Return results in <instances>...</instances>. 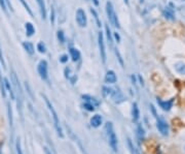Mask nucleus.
<instances>
[{"label":"nucleus","instance_id":"5","mask_svg":"<svg viewBox=\"0 0 185 154\" xmlns=\"http://www.w3.org/2000/svg\"><path fill=\"white\" fill-rule=\"evenodd\" d=\"M156 126L158 131L161 132L163 136H168L169 134V125L167 123V121H165L163 118H158L156 122Z\"/></svg>","mask_w":185,"mask_h":154},{"label":"nucleus","instance_id":"1","mask_svg":"<svg viewBox=\"0 0 185 154\" xmlns=\"http://www.w3.org/2000/svg\"><path fill=\"white\" fill-rule=\"evenodd\" d=\"M43 98H44V101H45L46 106H47V108H48V111H50V115H52V120H54V128H56V130H57L58 136H61V138H63V131H62L61 125H60V120H59V117H58L57 112H56V110L54 109L52 105L50 104V101L47 99V97L43 96Z\"/></svg>","mask_w":185,"mask_h":154},{"label":"nucleus","instance_id":"2","mask_svg":"<svg viewBox=\"0 0 185 154\" xmlns=\"http://www.w3.org/2000/svg\"><path fill=\"white\" fill-rule=\"evenodd\" d=\"M106 131H107V136H108V141H109V145L112 148L114 152L117 151V136H116L115 132H114V128L113 125L111 122H107L106 123Z\"/></svg>","mask_w":185,"mask_h":154},{"label":"nucleus","instance_id":"25","mask_svg":"<svg viewBox=\"0 0 185 154\" xmlns=\"http://www.w3.org/2000/svg\"><path fill=\"white\" fill-rule=\"evenodd\" d=\"M58 38H59V40L62 42V44L65 42V37H64L63 31H58Z\"/></svg>","mask_w":185,"mask_h":154},{"label":"nucleus","instance_id":"24","mask_svg":"<svg viewBox=\"0 0 185 154\" xmlns=\"http://www.w3.org/2000/svg\"><path fill=\"white\" fill-rule=\"evenodd\" d=\"M20 1H21V2H22V4L24 5V7H25V8L27 9V11H28V13H30L31 16H32V15H33V13H32V11H31V9H30V7H29L28 3H27L26 1H25V0H20Z\"/></svg>","mask_w":185,"mask_h":154},{"label":"nucleus","instance_id":"32","mask_svg":"<svg viewBox=\"0 0 185 154\" xmlns=\"http://www.w3.org/2000/svg\"><path fill=\"white\" fill-rule=\"evenodd\" d=\"M45 153H46V154H52V153L50 152V150L47 149V148H45Z\"/></svg>","mask_w":185,"mask_h":154},{"label":"nucleus","instance_id":"9","mask_svg":"<svg viewBox=\"0 0 185 154\" xmlns=\"http://www.w3.org/2000/svg\"><path fill=\"white\" fill-rule=\"evenodd\" d=\"M111 97H112V99H113V101H115V102H117V104H119V102H121V101H124V95L121 94V92L118 90H112L111 91Z\"/></svg>","mask_w":185,"mask_h":154},{"label":"nucleus","instance_id":"17","mask_svg":"<svg viewBox=\"0 0 185 154\" xmlns=\"http://www.w3.org/2000/svg\"><path fill=\"white\" fill-rule=\"evenodd\" d=\"M175 69L177 71V73H179L180 75L185 76V63L183 62H178L175 64Z\"/></svg>","mask_w":185,"mask_h":154},{"label":"nucleus","instance_id":"23","mask_svg":"<svg viewBox=\"0 0 185 154\" xmlns=\"http://www.w3.org/2000/svg\"><path fill=\"white\" fill-rule=\"evenodd\" d=\"M105 29H106L107 37H108L109 42H110V44H112V36H111V31H110V28H109V27L106 25V27H105Z\"/></svg>","mask_w":185,"mask_h":154},{"label":"nucleus","instance_id":"18","mask_svg":"<svg viewBox=\"0 0 185 154\" xmlns=\"http://www.w3.org/2000/svg\"><path fill=\"white\" fill-rule=\"evenodd\" d=\"M38 5H39V9H40V13H41L42 18H45L46 17V9H45V4H44V1L43 0H36Z\"/></svg>","mask_w":185,"mask_h":154},{"label":"nucleus","instance_id":"6","mask_svg":"<svg viewBox=\"0 0 185 154\" xmlns=\"http://www.w3.org/2000/svg\"><path fill=\"white\" fill-rule=\"evenodd\" d=\"M98 40H99V48H100V54L102 58L103 63L106 62V50H105V44H104V37H103V33L99 32L98 34Z\"/></svg>","mask_w":185,"mask_h":154},{"label":"nucleus","instance_id":"26","mask_svg":"<svg viewBox=\"0 0 185 154\" xmlns=\"http://www.w3.org/2000/svg\"><path fill=\"white\" fill-rule=\"evenodd\" d=\"M84 107L87 110H89V111H94L95 110V106H93L91 104H89V102H85L84 104Z\"/></svg>","mask_w":185,"mask_h":154},{"label":"nucleus","instance_id":"16","mask_svg":"<svg viewBox=\"0 0 185 154\" xmlns=\"http://www.w3.org/2000/svg\"><path fill=\"white\" fill-rule=\"evenodd\" d=\"M23 47H24V49L26 50V52L28 54H30V55H33V54H34V46H33L31 42H23Z\"/></svg>","mask_w":185,"mask_h":154},{"label":"nucleus","instance_id":"30","mask_svg":"<svg viewBox=\"0 0 185 154\" xmlns=\"http://www.w3.org/2000/svg\"><path fill=\"white\" fill-rule=\"evenodd\" d=\"M60 60H61V62H63V63H64V62H66L68 60V57L66 55H63L61 58H60Z\"/></svg>","mask_w":185,"mask_h":154},{"label":"nucleus","instance_id":"7","mask_svg":"<svg viewBox=\"0 0 185 154\" xmlns=\"http://www.w3.org/2000/svg\"><path fill=\"white\" fill-rule=\"evenodd\" d=\"M38 73L42 80H47V62L41 60L38 64Z\"/></svg>","mask_w":185,"mask_h":154},{"label":"nucleus","instance_id":"22","mask_svg":"<svg viewBox=\"0 0 185 154\" xmlns=\"http://www.w3.org/2000/svg\"><path fill=\"white\" fill-rule=\"evenodd\" d=\"M37 50L39 51L40 53H45L46 48H45V46H44L43 42H39V44L37 45Z\"/></svg>","mask_w":185,"mask_h":154},{"label":"nucleus","instance_id":"13","mask_svg":"<svg viewBox=\"0 0 185 154\" xmlns=\"http://www.w3.org/2000/svg\"><path fill=\"white\" fill-rule=\"evenodd\" d=\"M3 82H4V87H5V91H7V92L10 94L11 98H15V92H13V87H11L10 83H9V81L7 79H4L3 80Z\"/></svg>","mask_w":185,"mask_h":154},{"label":"nucleus","instance_id":"8","mask_svg":"<svg viewBox=\"0 0 185 154\" xmlns=\"http://www.w3.org/2000/svg\"><path fill=\"white\" fill-rule=\"evenodd\" d=\"M76 22L80 27L87 26V16H85V13L81 8H79L76 11Z\"/></svg>","mask_w":185,"mask_h":154},{"label":"nucleus","instance_id":"28","mask_svg":"<svg viewBox=\"0 0 185 154\" xmlns=\"http://www.w3.org/2000/svg\"><path fill=\"white\" fill-rule=\"evenodd\" d=\"M138 131H139V136H140V139H143V136H144V130H143V128L141 127V125L138 126Z\"/></svg>","mask_w":185,"mask_h":154},{"label":"nucleus","instance_id":"3","mask_svg":"<svg viewBox=\"0 0 185 154\" xmlns=\"http://www.w3.org/2000/svg\"><path fill=\"white\" fill-rule=\"evenodd\" d=\"M11 80H13V86H15V93L17 95V109H20V112L22 113V102H23V96H22V89H21L20 86V82L17 80V75H15V71L11 73Z\"/></svg>","mask_w":185,"mask_h":154},{"label":"nucleus","instance_id":"29","mask_svg":"<svg viewBox=\"0 0 185 154\" xmlns=\"http://www.w3.org/2000/svg\"><path fill=\"white\" fill-rule=\"evenodd\" d=\"M103 90H104V95H109V94H111L112 89H109V88H107V87H104Z\"/></svg>","mask_w":185,"mask_h":154},{"label":"nucleus","instance_id":"14","mask_svg":"<svg viewBox=\"0 0 185 154\" xmlns=\"http://www.w3.org/2000/svg\"><path fill=\"white\" fill-rule=\"evenodd\" d=\"M132 114H133V120L135 122H137L139 120V117H140V112H139V108H138V105L134 104L133 105V110H132Z\"/></svg>","mask_w":185,"mask_h":154},{"label":"nucleus","instance_id":"27","mask_svg":"<svg viewBox=\"0 0 185 154\" xmlns=\"http://www.w3.org/2000/svg\"><path fill=\"white\" fill-rule=\"evenodd\" d=\"M17 154H23V150H22V148H21L20 141L17 142Z\"/></svg>","mask_w":185,"mask_h":154},{"label":"nucleus","instance_id":"4","mask_svg":"<svg viewBox=\"0 0 185 154\" xmlns=\"http://www.w3.org/2000/svg\"><path fill=\"white\" fill-rule=\"evenodd\" d=\"M106 13L107 16H108V19L110 21V23L113 25L114 27H119V22H118V19H117V16L115 13V11H114V7L112 5L111 2H107L106 3Z\"/></svg>","mask_w":185,"mask_h":154},{"label":"nucleus","instance_id":"15","mask_svg":"<svg viewBox=\"0 0 185 154\" xmlns=\"http://www.w3.org/2000/svg\"><path fill=\"white\" fill-rule=\"evenodd\" d=\"M70 55H71V58L73 61H78L79 58H80V53H79V51L74 48L70 49Z\"/></svg>","mask_w":185,"mask_h":154},{"label":"nucleus","instance_id":"31","mask_svg":"<svg viewBox=\"0 0 185 154\" xmlns=\"http://www.w3.org/2000/svg\"><path fill=\"white\" fill-rule=\"evenodd\" d=\"M91 1H93V2H94L96 5H98V4H99V1H98V0H91Z\"/></svg>","mask_w":185,"mask_h":154},{"label":"nucleus","instance_id":"33","mask_svg":"<svg viewBox=\"0 0 185 154\" xmlns=\"http://www.w3.org/2000/svg\"><path fill=\"white\" fill-rule=\"evenodd\" d=\"M134 154H139V152H138V151H137V150H136V149H135V153H134Z\"/></svg>","mask_w":185,"mask_h":154},{"label":"nucleus","instance_id":"20","mask_svg":"<svg viewBox=\"0 0 185 154\" xmlns=\"http://www.w3.org/2000/svg\"><path fill=\"white\" fill-rule=\"evenodd\" d=\"M0 5H1L2 9H3V11H4L6 13H7V6L9 7V9H13V8H11L10 2H9L8 0H0Z\"/></svg>","mask_w":185,"mask_h":154},{"label":"nucleus","instance_id":"12","mask_svg":"<svg viewBox=\"0 0 185 154\" xmlns=\"http://www.w3.org/2000/svg\"><path fill=\"white\" fill-rule=\"evenodd\" d=\"M102 117L100 115H95L93 116V118L91 119V126H94V127H99V126L102 124Z\"/></svg>","mask_w":185,"mask_h":154},{"label":"nucleus","instance_id":"19","mask_svg":"<svg viewBox=\"0 0 185 154\" xmlns=\"http://www.w3.org/2000/svg\"><path fill=\"white\" fill-rule=\"evenodd\" d=\"M25 27H26V32H27V35L28 36H32L35 33V29L31 23H26V26Z\"/></svg>","mask_w":185,"mask_h":154},{"label":"nucleus","instance_id":"11","mask_svg":"<svg viewBox=\"0 0 185 154\" xmlns=\"http://www.w3.org/2000/svg\"><path fill=\"white\" fill-rule=\"evenodd\" d=\"M157 102H158V105L161 106V108L163 109V111H170L173 106L172 99H171V100H168V101H163V100H161V99H157Z\"/></svg>","mask_w":185,"mask_h":154},{"label":"nucleus","instance_id":"10","mask_svg":"<svg viewBox=\"0 0 185 154\" xmlns=\"http://www.w3.org/2000/svg\"><path fill=\"white\" fill-rule=\"evenodd\" d=\"M116 80H117V78H116V75H115V73H114L113 71H107L106 76H105V81H106L107 83L113 84V83H115V82H116Z\"/></svg>","mask_w":185,"mask_h":154},{"label":"nucleus","instance_id":"21","mask_svg":"<svg viewBox=\"0 0 185 154\" xmlns=\"http://www.w3.org/2000/svg\"><path fill=\"white\" fill-rule=\"evenodd\" d=\"M83 99H85V101H87V102L91 104L93 106H95V107L99 105V101L97 100L96 98H94V97H91V96H87V95H84V96H83Z\"/></svg>","mask_w":185,"mask_h":154}]
</instances>
